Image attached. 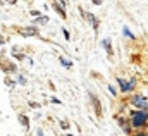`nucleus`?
Returning a JSON list of instances; mask_svg holds the SVG:
<instances>
[{"mask_svg":"<svg viewBox=\"0 0 148 136\" xmlns=\"http://www.w3.org/2000/svg\"><path fill=\"white\" fill-rule=\"evenodd\" d=\"M147 119H148V112H147V110L131 112V121H133V126H136V128H141V126H145Z\"/></svg>","mask_w":148,"mask_h":136,"instance_id":"obj_1","label":"nucleus"},{"mask_svg":"<svg viewBox=\"0 0 148 136\" xmlns=\"http://www.w3.org/2000/svg\"><path fill=\"white\" fill-rule=\"evenodd\" d=\"M17 31L23 34V36H35V34H38V30L35 28V26H29V28H19Z\"/></svg>","mask_w":148,"mask_h":136,"instance_id":"obj_2","label":"nucleus"},{"mask_svg":"<svg viewBox=\"0 0 148 136\" xmlns=\"http://www.w3.org/2000/svg\"><path fill=\"white\" fill-rule=\"evenodd\" d=\"M131 102L134 103V105H138L141 110H147V109H148L147 100H145V98H141V97H133V98H131Z\"/></svg>","mask_w":148,"mask_h":136,"instance_id":"obj_3","label":"nucleus"},{"mask_svg":"<svg viewBox=\"0 0 148 136\" xmlns=\"http://www.w3.org/2000/svg\"><path fill=\"white\" fill-rule=\"evenodd\" d=\"M117 83L121 84V90H122V91H127V90H131V88L134 86V84H133V83H134L133 79H131V81H124V79H117Z\"/></svg>","mask_w":148,"mask_h":136,"instance_id":"obj_4","label":"nucleus"},{"mask_svg":"<svg viewBox=\"0 0 148 136\" xmlns=\"http://www.w3.org/2000/svg\"><path fill=\"white\" fill-rule=\"evenodd\" d=\"M90 98H91V102H93V105H95V110H97V115L100 117V115H102V107H100V102H98V98H97L95 95H90Z\"/></svg>","mask_w":148,"mask_h":136,"instance_id":"obj_5","label":"nucleus"},{"mask_svg":"<svg viewBox=\"0 0 148 136\" xmlns=\"http://www.w3.org/2000/svg\"><path fill=\"white\" fill-rule=\"evenodd\" d=\"M86 19H88V21L93 24V28H95V30H98V21L93 17V14H86Z\"/></svg>","mask_w":148,"mask_h":136,"instance_id":"obj_6","label":"nucleus"},{"mask_svg":"<svg viewBox=\"0 0 148 136\" xmlns=\"http://www.w3.org/2000/svg\"><path fill=\"white\" fill-rule=\"evenodd\" d=\"M103 47H105V50H107V54L112 55V47H110V40L107 38V40H103Z\"/></svg>","mask_w":148,"mask_h":136,"instance_id":"obj_7","label":"nucleus"},{"mask_svg":"<svg viewBox=\"0 0 148 136\" xmlns=\"http://www.w3.org/2000/svg\"><path fill=\"white\" fill-rule=\"evenodd\" d=\"M55 10H57V12H59V14H60L62 17H66V12H64V9H60L59 5H55Z\"/></svg>","mask_w":148,"mask_h":136,"instance_id":"obj_8","label":"nucleus"},{"mask_svg":"<svg viewBox=\"0 0 148 136\" xmlns=\"http://www.w3.org/2000/svg\"><path fill=\"white\" fill-rule=\"evenodd\" d=\"M19 119H21V122H23L24 126H28V122H29V121H28V117H26V115H19Z\"/></svg>","mask_w":148,"mask_h":136,"instance_id":"obj_9","label":"nucleus"},{"mask_svg":"<svg viewBox=\"0 0 148 136\" xmlns=\"http://www.w3.org/2000/svg\"><path fill=\"white\" fill-rule=\"evenodd\" d=\"M60 62H62L66 67H71V62H69V60H66V59H62V57H60Z\"/></svg>","mask_w":148,"mask_h":136,"instance_id":"obj_10","label":"nucleus"},{"mask_svg":"<svg viewBox=\"0 0 148 136\" xmlns=\"http://www.w3.org/2000/svg\"><path fill=\"white\" fill-rule=\"evenodd\" d=\"M93 3H97V5H100V3H102V0H93Z\"/></svg>","mask_w":148,"mask_h":136,"instance_id":"obj_11","label":"nucleus"},{"mask_svg":"<svg viewBox=\"0 0 148 136\" xmlns=\"http://www.w3.org/2000/svg\"><path fill=\"white\" fill-rule=\"evenodd\" d=\"M5 2H9V3H16V0H5Z\"/></svg>","mask_w":148,"mask_h":136,"instance_id":"obj_12","label":"nucleus"},{"mask_svg":"<svg viewBox=\"0 0 148 136\" xmlns=\"http://www.w3.org/2000/svg\"><path fill=\"white\" fill-rule=\"evenodd\" d=\"M2 43H3V41H2V36H0V45H2Z\"/></svg>","mask_w":148,"mask_h":136,"instance_id":"obj_13","label":"nucleus"},{"mask_svg":"<svg viewBox=\"0 0 148 136\" xmlns=\"http://www.w3.org/2000/svg\"><path fill=\"white\" fill-rule=\"evenodd\" d=\"M69 136H71V135H69Z\"/></svg>","mask_w":148,"mask_h":136,"instance_id":"obj_14","label":"nucleus"}]
</instances>
